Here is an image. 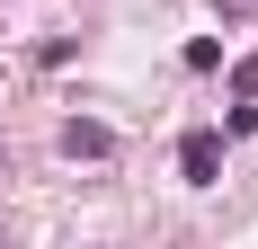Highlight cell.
<instances>
[{
	"label": "cell",
	"instance_id": "6da1fadb",
	"mask_svg": "<svg viewBox=\"0 0 258 249\" xmlns=\"http://www.w3.org/2000/svg\"><path fill=\"white\" fill-rule=\"evenodd\" d=\"M178 169H187V187H214V169H223V134H187V143H178Z\"/></svg>",
	"mask_w": 258,
	"mask_h": 249
},
{
	"label": "cell",
	"instance_id": "7a4b0ae2",
	"mask_svg": "<svg viewBox=\"0 0 258 249\" xmlns=\"http://www.w3.org/2000/svg\"><path fill=\"white\" fill-rule=\"evenodd\" d=\"M62 151H72V160H107V151H116V134H107V125H89V116H72V125H62Z\"/></svg>",
	"mask_w": 258,
	"mask_h": 249
}]
</instances>
